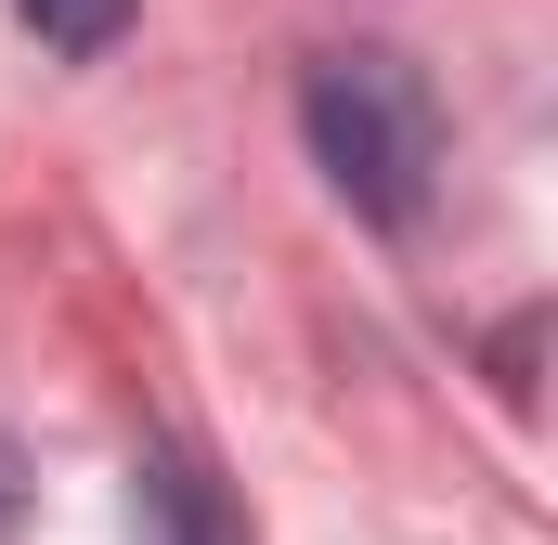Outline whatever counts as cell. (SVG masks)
Returning a JSON list of instances; mask_svg holds the SVG:
<instances>
[{"label":"cell","mask_w":558,"mask_h":545,"mask_svg":"<svg viewBox=\"0 0 558 545\" xmlns=\"http://www.w3.org/2000/svg\"><path fill=\"white\" fill-rule=\"evenodd\" d=\"M26 26H39V52H65V65H92V52H118L131 39V0H13Z\"/></svg>","instance_id":"3"},{"label":"cell","mask_w":558,"mask_h":545,"mask_svg":"<svg viewBox=\"0 0 558 545\" xmlns=\"http://www.w3.org/2000/svg\"><path fill=\"white\" fill-rule=\"evenodd\" d=\"M26 507H39V481H26V455H13V428H0V545L26 533Z\"/></svg>","instance_id":"4"},{"label":"cell","mask_w":558,"mask_h":545,"mask_svg":"<svg viewBox=\"0 0 558 545\" xmlns=\"http://www.w3.org/2000/svg\"><path fill=\"white\" fill-rule=\"evenodd\" d=\"M299 131H312V169L364 208V221H416L428 182H441V92L428 65H403L390 39H338L299 65Z\"/></svg>","instance_id":"1"},{"label":"cell","mask_w":558,"mask_h":545,"mask_svg":"<svg viewBox=\"0 0 558 545\" xmlns=\"http://www.w3.org/2000/svg\"><path fill=\"white\" fill-rule=\"evenodd\" d=\"M494 377H507V403H533V312H520V325L494 338Z\"/></svg>","instance_id":"5"},{"label":"cell","mask_w":558,"mask_h":545,"mask_svg":"<svg viewBox=\"0 0 558 545\" xmlns=\"http://www.w3.org/2000/svg\"><path fill=\"white\" fill-rule=\"evenodd\" d=\"M131 533L143 545H247V520H234V494H221L182 441H156L131 468Z\"/></svg>","instance_id":"2"}]
</instances>
